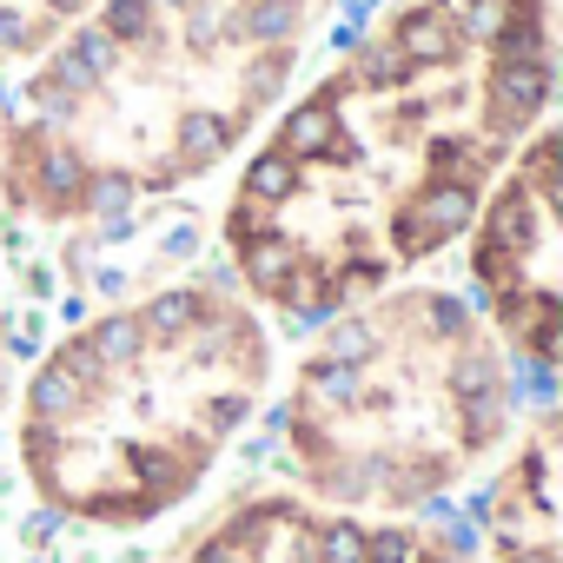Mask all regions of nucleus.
<instances>
[{
    "label": "nucleus",
    "mask_w": 563,
    "mask_h": 563,
    "mask_svg": "<svg viewBox=\"0 0 563 563\" xmlns=\"http://www.w3.org/2000/svg\"><path fill=\"white\" fill-rule=\"evenodd\" d=\"M550 0H398L272 120L225 206L245 292L332 325L471 232L490 179L550 120Z\"/></svg>",
    "instance_id": "f257e3e1"
},
{
    "label": "nucleus",
    "mask_w": 563,
    "mask_h": 563,
    "mask_svg": "<svg viewBox=\"0 0 563 563\" xmlns=\"http://www.w3.org/2000/svg\"><path fill=\"white\" fill-rule=\"evenodd\" d=\"M299 27L306 0H100L27 80L8 199L87 219L219 166L286 93Z\"/></svg>",
    "instance_id": "f03ea898"
},
{
    "label": "nucleus",
    "mask_w": 563,
    "mask_h": 563,
    "mask_svg": "<svg viewBox=\"0 0 563 563\" xmlns=\"http://www.w3.org/2000/svg\"><path fill=\"white\" fill-rule=\"evenodd\" d=\"M272 378L258 312L219 286H159L67 332L21 398V471L80 523L179 510Z\"/></svg>",
    "instance_id": "7ed1b4c3"
},
{
    "label": "nucleus",
    "mask_w": 563,
    "mask_h": 563,
    "mask_svg": "<svg viewBox=\"0 0 563 563\" xmlns=\"http://www.w3.org/2000/svg\"><path fill=\"white\" fill-rule=\"evenodd\" d=\"M510 431V372L457 292L405 286L332 319L286 391V451L332 510H411Z\"/></svg>",
    "instance_id": "20e7f679"
},
{
    "label": "nucleus",
    "mask_w": 563,
    "mask_h": 563,
    "mask_svg": "<svg viewBox=\"0 0 563 563\" xmlns=\"http://www.w3.org/2000/svg\"><path fill=\"white\" fill-rule=\"evenodd\" d=\"M563 133L543 120L510 166L490 179L471 219V286L497 325V339L530 365L556 372L563 358Z\"/></svg>",
    "instance_id": "39448f33"
},
{
    "label": "nucleus",
    "mask_w": 563,
    "mask_h": 563,
    "mask_svg": "<svg viewBox=\"0 0 563 563\" xmlns=\"http://www.w3.org/2000/svg\"><path fill=\"white\" fill-rule=\"evenodd\" d=\"M186 563H457L438 537L391 523V517H352L299 497H258L219 517Z\"/></svg>",
    "instance_id": "423d86ee"
},
{
    "label": "nucleus",
    "mask_w": 563,
    "mask_h": 563,
    "mask_svg": "<svg viewBox=\"0 0 563 563\" xmlns=\"http://www.w3.org/2000/svg\"><path fill=\"white\" fill-rule=\"evenodd\" d=\"M556 457H563V418L543 411L523 431V444L510 451V464L490 490V556L497 563H563Z\"/></svg>",
    "instance_id": "0eeeda50"
},
{
    "label": "nucleus",
    "mask_w": 563,
    "mask_h": 563,
    "mask_svg": "<svg viewBox=\"0 0 563 563\" xmlns=\"http://www.w3.org/2000/svg\"><path fill=\"white\" fill-rule=\"evenodd\" d=\"M93 8H100V0H0V60H34V54H47Z\"/></svg>",
    "instance_id": "6e6552de"
}]
</instances>
